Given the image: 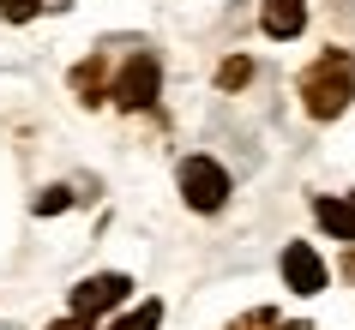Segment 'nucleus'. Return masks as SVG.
<instances>
[{
	"mask_svg": "<svg viewBox=\"0 0 355 330\" xmlns=\"http://www.w3.org/2000/svg\"><path fill=\"white\" fill-rule=\"evenodd\" d=\"M349 96H355V60L343 55V48L319 55L313 66L301 73V102H307L313 120H337V114L349 109Z\"/></svg>",
	"mask_w": 355,
	"mask_h": 330,
	"instance_id": "nucleus-1",
	"label": "nucleus"
},
{
	"mask_svg": "<svg viewBox=\"0 0 355 330\" xmlns=\"http://www.w3.org/2000/svg\"><path fill=\"white\" fill-rule=\"evenodd\" d=\"M181 199H187L193 210H223L229 174L211 163V156H187V163H181Z\"/></svg>",
	"mask_w": 355,
	"mask_h": 330,
	"instance_id": "nucleus-2",
	"label": "nucleus"
},
{
	"mask_svg": "<svg viewBox=\"0 0 355 330\" xmlns=\"http://www.w3.org/2000/svg\"><path fill=\"white\" fill-rule=\"evenodd\" d=\"M157 84H163V66H157V60L150 55H132L127 66H121V78H114V102H121V109H150V102H157Z\"/></svg>",
	"mask_w": 355,
	"mask_h": 330,
	"instance_id": "nucleus-3",
	"label": "nucleus"
},
{
	"mask_svg": "<svg viewBox=\"0 0 355 330\" xmlns=\"http://www.w3.org/2000/svg\"><path fill=\"white\" fill-rule=\"evenodd\" d=\"M127 276L121 271H109V276H85V282H78L73 288V318H96V312H109V306H121V300H127Z\"/></svg>",
	"mask_w": 355,
	"mask_h": 330,
	"instance_id": "nucleus-4",
	"label": "nucleus"
},
{
	"mask_svg": "<svg viewBox=\"0 0 355 330\" xmlns=\"http://www.w3.org/2000/svg\"><path fill=\"white\" fill-rule=\"evenodd\" d=\"M283 282L295 294H319L325 288V264H319V253L307 246V240H289L283 246Z\"/></svg>",
	"mask_w": 355,
	"mask_h": 330,
	"instance_id": "nucleus-5",
	"label": "nucleus"
},
{
	"mask_svg": "<svg viewBox=\"0 0 355 330\" xmlns=\"http://www.w3.org/2000/svg\"><path fill=\"white\" fill-rule=\"evenodd\" d=\"M259 24H265V37H277V42L301 37V24H307V0H265Z\"/></svg>",
	"mask_w": 355,
	"mask_h": 330,
	"instance_id": "nucleus-6",
	"label": "nucleus"
},
{
	"mask_svg": "<svg viewBox=\"0 0 355 330\" xmlns=\"http://www.w3.org/2000/svg\"><path fill=\"white\" fill-rule=\"evenodd\" d=\"M313 217L337 240H355V199H313Z\"/></svg>",
	"mask_w": 355,
	"mask_h": 330,
	"instance_id": "nucleus-7",
	"label": "nucleus"
},
{
	"mask_svg": "<svg viewBox=\"0 0 355 330\" xmlns=\"http://www.w3.org/2000/svg\"><path fill=\"white\" fill-rule=\"evenodd\" d=\"M73 91L85 96V102H103V60H85L73 73Z\"/></svg>",
	"mask_w": 355,
	"mask_h": 330,
	"instance_id": "nucleus-8",
	"label": "nucleus"
},
{
	"mask_svg": "<svg viewBox=\"0 0 355 330\" xmlns=\"http://www.w3.org/2000/svg\"><path fill=\"white\" fill-rule=\"evenodd\" d=\"M247 78H253V60H247V55H235V60L217 66V84H223V91H241Z\"/></svg>",
	"mask_w": 355,
	"mask_h": 330,
	"instance_id": "nucleus-9",
	"label": "nucleus"
},
{
	"mask_svg": "<svg viewBox=\"0 0 355 330\" xmlns=\"http://www.w3.org/2000/svg\"><path fill=\"white\" fill-rule=\"evenodd\" d=\"M157 324H163V306H157V300H145V306L127 312V318H114V330H157Z\"/></svg>",
	"mask_w": 355,
	"mask_h": 330,
	"instance_id": "nucleus-10",
	"label": "nucleus"
},
{
	"mask_svg": "<svg viewBox=\"0 0 355 330\" xmlns=\"http://www.w3.org/2000/svg\"><path fill=\"white\" fill-rule=\"evenodd\" d=\"M42 12V0H0V19L6 24H24V19H37Z\"/></svg>",
	"mask_w": 355,
	"mask_h": 330,
	"instance_id": "nucleus-11",
	"label": "nucleus"
},
{
	"mask_svg": "<svg viewBox=\"0 0 355 330\" xmlns=\"http://www.w3.org/2000/svg\"><path fill=\"white\" fill-rule=\"evenodd\" d=\"M67 204H73V192H67V186H49V192L37 199V217H55V210H67Z\"/></svg>",
	"mask_w": 355,
	"mask_h": 330,
	"instance_id": "nucleus-12",
	"label": "nucleus"
},
{
	"mask_svg": "<svg viewBox=\"0 0 355 330\" xmlns=\"http://www.w3.org/2000/svg\"><path fill=\"white\" fill-rule=\"evenodd\" d=\"M49 330H91V318H60V324H49Z\"/></svg>",
	"mask_w": 355,
	"mask_h": 330,
	"instance_id": "nucleus-13",
	"label": "nucleus"
}]
</instances>
